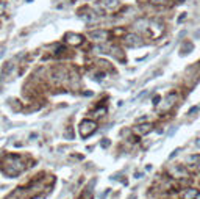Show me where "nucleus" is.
<instances>
[{
	"instance_id": "1",
	"label": "nucleus",
	"mask_w": 200,
	"mask_h": 199,
	"mask_svg": "<svg viewBox=\"0 0 200 199\" xmlns=\"http://www.w3.org/2000/svg\"><path fill=\"white\" fill-rule=\"evenodd\" d=\"M24 169H25L24 163L20 162V158L16 157V155H9L6 160H5L3 171H5V174L9 176V177H16V176H19Z\"/></svg>"
},
{
	"instance_id": "2",
	"label": "nucleus",
	"mask_w": 200,
	"mask_h": 199,
	"mask_svg": "<svg viewBox=\"0 0 200 199\" xmlns=\"http://www.w3.org/2000/svg\"><path fill=\"white\" fill-rule=\"evenodd\" d=\"M97 126L94 121H89V119H85V121H82V124H80V135H82L83 138H88L89 135H92L96 132Z\"/></svg>"
},
{
	"instance_id": "3",
	"label": "nucleus",
	"mask_w": 200,
	"mask_h": 199,
	"mask_svg": "<svg viewBox=\"0 0 200 199\" xmlns=\"http://www.w3.org/2000/svg\"><path fill=\"white\" fill-rule=\"evenodd\" d=\"M147 30L152 32V38H158V36H161V33L164 32V27H163V24L159 21H152V22H149Z\"/></svg>"
},
{
	"instance_id": "4",
	"label": "nucleus",
	"mask_w": 200,
	"mask_h": 199,
	"mask_svg": "<svg viewBox=\"0 0 200 199\" xmlns=\"http://www.w3.org/2000/svg\"><path fill=\"white\" fill-rule=\"evenodd\" d=\"M125 43L130 46V47H141L144 44V39H141L138 35H128L125 38Z\"/></svg>"
},
{
	"instance_id": "5",
	"label": "nucleus",
	"mask_w": 200,
	"mask_h": 199,
	"mask_svg": "<svg viewBox=\"0 0 200 199\" xmlns=\"http://www.w3.org/2000/svg\"><path fill=\"white\" fill-rule=\"evenodd\" d=\"M66 41H67L71 46H80L83 43V36L77 35V33H67L66 35Z\"/></svg>"
},
{
	"instance_id": "6",
	"label": "nucleus",
	"mask_w": 200,
	"mask_h": 199,
	"mask_svg": "<svg viewBox=\"0 0 200 199\" xmlns=\"http://www.w3.org/2000/svg\"><path fill=\"white\" fill-rule=\"evenodd\" d=\"M89 36L94 39V41L102 43V41H106V39H108V32H105V30H94V32L89 33Z\"/></svg>"
},
{
	"instance_id": "7",
	"label": "nucleus",
	"mask_w": 200,
	"mask_h": 199,
	"mask_svg": "<svg viewBox=\"0 0 200 199\" xmlns=\"http://www.w3.org/2000/svg\"><path fill=\"white\" fill-rule=\"evenodd\" d=\"M150 130H152V124H144V126H138V127L135 129V132H136V133H139V135H145V133H149Z\"/></svg>"
},
{
	"instance_id": "8",
	"label": "nucleus",
	"mask_w": 200,
	"mask_h": 199,
	"mask_svg": "<svg viewBox=\"0 0 200 199\" xmlns=\"http://www.w3.org/2000/svg\"><path fill=\"white\" fill-rule=\"evenodd\" d=\"M119 5V0H103V6L106 9H114Z\"/></svg>"
},
{
	"instance_id": "9",
	"label": "nucleus",
	"mask_w": 200,
	"mask_h": 199,
	"mask_svg": "<svg viewBox=\"0 0 200 199\" xmlns=\"http://www.w3.org/2000/svg\"><path fill=\"white\" fill-rule=\"evenodd\" d=\"M192 49H194V44H192V43H186V44L180 49V54H181V55H188Z\"/></svg>"
},
{
	"instance_id": "10",
	"label": "nucleus",
	"mask_w": 200,
	"mask_h": 199,
	"mask_svg": "<svg viewBox=\"0 0 200 199\" xmlns=\"http://www.w3.org/2000/svg\"><path fill=\"white\" fill-rule=\"evenodd\" d=\"M195 196H197V191L195 190H189V191H186L183 194V199H194Z\"/></svg>"
},
{
	"instance_id": "11",
	"label": "nucleus",
	"mask_w": 200,
	"mask_h": 199,
	"mask_svg": "<svg viewBox=\"0 0 200 199\" xmlns=\"http://www.w3.org/2000/svg\"><path fill=\"white\" fill-rule=\"evenodd\" d=\"M152 5H158V6H163V5H167L169 0H150Z\"/></svg>"
},
{
	"instance_id": "12",
	"label": "nucleus",
	"mask_w": 200,
	"mask_h": 199,
	"mask_svg": "<svg viewBox=\"0 0 200 199\" xmlns=\"http://www.w3.org/2000/svg\"><path fill=\"white\" fill-rule=\"evenodd\" d=\"M11 69H13V63H8V66H5V69H3V71H5V72H9Z\"/></svg>"
},
{
	"instance_id": "13",
	"label": "nucleus",
	"mask_w": 200,
	"mask_h": 199,
	"mask_svg": "<svg viewBox=\"0 0 200 199\" xmlns=\"http://www.w3.org/2000/svg\"><path fill=\"white\" fill-rule=\"evenodd\" d=\"M159 100H161V97H159V96L153 97V105H159Z\"/></svg>"
},
{
	"instance_id": "14",
	"label": "nucleus",
	"mask_w": 200,
	"mask_h": 199,
	"mask_svg": "<svg viewBox=\"0 0 200 199\" xmlns=\"http://www.w3.org/2000/svg\"><path fill=\"white\" fill-rule=\"evenodd\" d=\"M108 146H110V141H108V140H103V141H102V148H108Z\"/></svg>"
},
{
	"instance_id": "15",
	"label": "nucleus",
	"mask_w": 200,
	"mask_h": 199,
	"mask_svg": "<svg viewBox=\"0 0 200 199\" xmlns=\"http://www.w3.org/2000/svg\"><path fill=\"white\" fill-rule=\"evenodd\" d=\"M178 152H180V149H175V151H174V152H172V154H170V155H169V158H174V157H175V155H177V154H178Z\"/></svg>"
},
{
	"instance_id": "16",
	"label": "nucleus",
	"mask_w": 200,
	"mask_h": 199,
	"mask_svg": "<svg viewBox=\"0 0 200 199\" xmlns=\"http://www.w3.org/2000/svg\"><path fill=\"white\" fill-rule=\"evenodd\" d=\"M197 158H198L197 155H189V158H188V160H189V162H192V160H197Z\"/></svg>"
},
{
	"instance_id": "17",
	"label": "nucleus",
	"mask_w": 200,
	"mask_h": 199,
	"mask_svg": "<svg viewBox=\"0 0 200 199\" xmlns=\"http://www.w3.org/2000/svg\"><path fill=\"white\" fill-rule=\"evenodd\" d=\"M108 193H110V188H108V190H106V191H105V193H103V194L100 196V199H105V197H106V194H108Z\"/></svg>"
},
{
	"instance_id": "18",
	"label": "nucleus",
	"mask_w": 200,
	"mask_h": 199,
	"mask_svg": "<svg viewBox=\"0 0 200 199\" xmlns=\"http://www.w3.org/2000/svg\"><path fill=\"white\" fill-rule=\"evenodd\" d=\"M184 17H186V13H183V14L178 17V22H181V21H184Z\"/></svg>"
},
{
	"instance_id": "19",
	"label": "nucleus",
	"mask_w": 200,
	"mask_h": 199,
	"mask_svg": "<svg viewBox=\"0 0 200 199\" xmlns=\"http://www.w3.org/2000/svg\"><path fill=\"white\" fill-rule=\"evenodd\" d=\"M195 146H197V148H200V140H197V141H195Z\"/></svg>"
},
{
	"instance_id": "20",
	"label": "nucleus",
	"mask_w": 200,
	"mask_h": 199,
	"mask_svg": "<svg viewBox=\"0 0 200 199\" xmlns=\"http://www.w3.org/2000/svg\"><path fill=\"white\" fill-rule=\"evenodd\" d=\"M197 199H200V194H198V193H197Z\"/></svg>"
},
{
	"instance_id": "21",
	"label": "nucleus",
	"mask_w": 200,
	"mask_h": 199,
	"mask_svg": "<svg viewBox=\"0 0 200 199\" xmlns=\"http://www.w3.org/2000/svg\"><path fill=\"white\" fill-rule=\"evenodd\" d=\"M198 169H200V165H198Z\"/></svg>"
}]
</instances>
